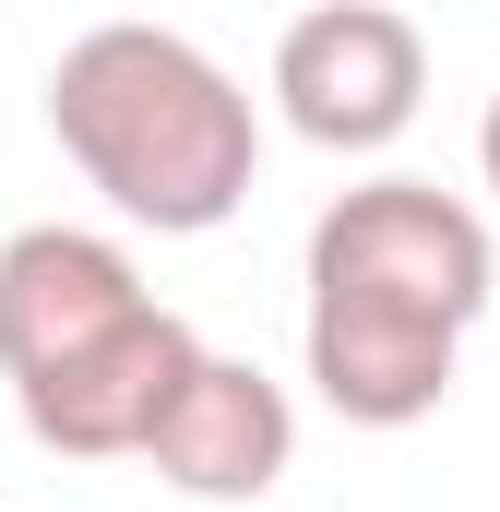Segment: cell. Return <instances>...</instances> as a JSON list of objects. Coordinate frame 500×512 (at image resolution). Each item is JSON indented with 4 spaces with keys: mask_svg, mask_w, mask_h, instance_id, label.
Wrapping results in <instances>:
<instances>
[{
    "mask_svg": "<svg viewBox=\"0 0 500 512\" xmlns=\"http://www.w3.org/2000/svg\"><path fill=\"white\" fill-rule=\"evenodd\" d=\"M191 358H203V334H191L167 298H143L120 334H96L84 358L12 382V405H24V429H36L48 453H72V465H120V453H143V429L167 417V393L191 382Z\"/></svg>",
    "mask_w": 500,
    "mask_h": 512,
    "instance_id": "cell-4",
    "label": "cell"
},
{
    "mask_svg": "<svg viewBox=\"0 0 500 512\" xmlns=\"http://www.w3.org/2000/svg\"><path fill=\"white\" fill-rule=\"evenodd\" d=\"M477 179L500 191V96H489V120H477Z\"/></svg>",
    "mask_w": 500,
    "mask_h": 512,
    "instance_id": "cell-7",
    "label": "cell"
},
{
    "mask_svg": "<svg viewBox=\"0 0 500 512\" xmlns=\"http://www.w3.org/2000/svg\"><path fill=\"white\" fill-rule=\"evenodd\" d=\"M500 298L489 215L441 179H358L310 227V382L346 429H417L465 370V334Z\"/></svg>",
    "mask_w": 500,
    "mask_h": 512,
    "instance_id": "cell-1",
    "label": "cell"
},
{
    "mask_svg": "<svg viewBox=\"0 0 500 512\" xmlns=\"http://www.w3.org/2000/svg\"><path fill=\"white\" fill-rule=\"evenodd\" d=\"M417 96H429V36L393 0H310L274 36V108H286L298 143H322V155L405 143Z\"/></svg>",
    "mask_w": 500,
    "mask_h": 512,
    "instance_id": "cell-3",
    "label": "cell"
},
{
    "mask_svg": "<svg viewBox=\"0 0 500 512\" xmlns=\"http://www.w3.org/2000/svg\"><path fill=\"white\" fill-rule=\"evenodd\" d=\"M143 298L155 286L131 274L120 239H96V227H12L0 239V382H36V370L84 358Z\"/></svg>",
    "mask_w": 500,
    "mask_h": 512,
    "instance_id": "cell-5",
    "label": "cell"
},
{
    "mask_svg": "<svg viewBox=\"0 0 500 512\" xmlns=\"http://www.w3.org/2000/svg\"><path fill=\"white\" fill-rule=\"evenodd\" d=\"M48 131L84 167V191H108V215L155 239L227 227L262 179L250 84L179 24H84L48 60Z\"/></svg>",
    "mask_w": 500,
    "mask_h": 512,
    "instance_id": "cell-2",
    "label": "cell"
},
{
    "mask_svg": "<svg viewBox=\"0 0 500 512\" xmlns=\"http://www.w3.org/2000/svg\"><path fill=\"white\" fill-rule=\"evenodd\" d=\"M143 465L167 477V489H191V501H262L286 465H298V405L274 370H250V358H191V382L167 393V417L143 429Z\"/></svg>",
    "mask_w": 500,
    "mask_h": 512,
    "instance_id": "cell-6",
    "label": "cell"
}]
</instances>
